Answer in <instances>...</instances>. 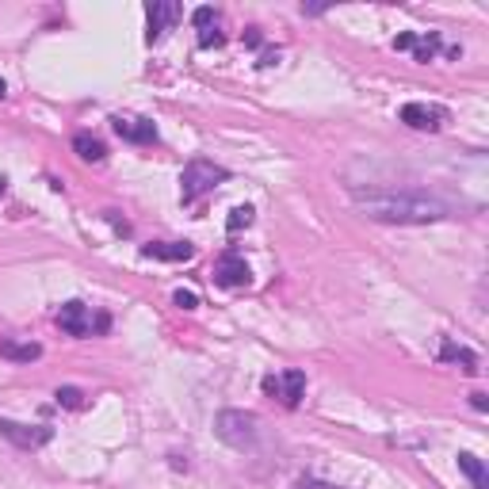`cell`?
I'll list each match as a JSON object with an SVG mask.
<instances>
[{"label": "cell", "instance_id": "cell-1", "mask_svg": "<svg viewBox=\"0 0 489 489\" xmlns=\"http://www.w3.org/2000/svg\"><path fill=\"white\" fill-rule=\"evenodd\" d=\"M356 207L367 214L371 222H394V226H425L440 222L451 214L444 199L428 191H356Z\"/></svg>", "mask_w": 489, "mask_h": 489}, {"label": "cell", "instance_id": "cell-2", "mask_svg": "<svg viewBox=\"0 0 489 489\" xmlns=\"http://www.w3.org/2000/svg\"><path fill=\"white\" fill-rule=\"evenodd\" d=\"M226 180H230V172H226L222 165L195 157V161H188L184 176H180V199H184V203H199V199H203L207 191H214L219 184H226Z\"/></svg>", "mask_w": 489, "mask_h": 489}, {"label": "cell", "instance_id": "cell-3", "mask_svg": "<svg viewBox=\"0 0 489 489\" xmlns=\"http://www.w3.org/2000/svg\"><path fill=\"white\" fill-rule=\"evenodd\" d=\"M257 425H260V421H257L252 413H245V409H222L219 421H214V432H219L222 444L245 451V447L257 444Z\"/></svg>", "mask_w": 489, "mask_h": 489}, {"label": "cell", "instance_id": "cell-4", "mask_svg": "<svg viewBox=\"0 0 489 489\" xmlns=\"http://www.w3.org/2000/svg\"><path fill=\"white\" fill-rule=\"evenodd\" d=\"M107 325H112V321H107V314H93L84 302H65L58 310V329L65 337H77V340L93 337V333H103Z\"/></svg>", "mask_w": 489, "mask_h": 489}, {"label": "cell", "instance_id": "cell-5", "mask_svg": "<svg viewBox=\"0 0 489 489\" xmlns=\"http://www.w3.org/2000/svg\"><path fill=\"white\" fill-rule=\"evenodd\" d=\"M397 119H402L409 131H444V122L451 119L447 115V107L444 103H425V100H413V103H406L402 112H397Z\"/></svg>", "mask_w": 489, "mask_h": 489}, {"label": "cell", "instance_id": "cell-6", "mask_svg": "<svg viewBox=\"0 0 489 489\" xmlns=\"http://www.w3.org/2000/svg\"><path fill=\"white\" fill-rule=\"evenodd\" d=\"M0 436L12 440L15 447H24V451H34V447H46L54 440V428H46V425H20V421L0 416Z\"/></svg>", "mask_w": 489, "mask_h": 489}, {"label": "cell", "instance_id": "cell-7", "mask_svg": "<svg viewBox=\"0 0 489 489\" xmlns=\"http://www.w3.org/2000/svg\"><path fill=\"white\" fill-rule=\"evenodd\" d=\"M214 283L226 287V291H238V287H249L252 283V271L245 264L241 252H222L219 260H214Z\"/></svg>", "mask_w": 489, "mask_h": 489}, {"label": "cell", "instance_id": "cell-8", "mask_svg": "<svg viewBox=\"0 0 489 489\" xmlns=\"http://www.w3.org/2000/svg\"><path fill=\"white\" fill-rule=\"evenodd\" d=\"M180 15H184V8H180V5H172V0H153V5L146 8V39L150 43H161V39H165V31L180 20Z\"/></svg>", "mask_w": 489, "mask_h": 489}, {"label": "cell", "instance_id": "cell-9", "mask_svg": "<svg viewBox=\"0 0 489 489\" xmlns=\"http://www.w3.org/2000/svg\"><path fill=\"white\" fill-rule=\"evenodd\" d=\"M115 134L122 142H134V146H150V142H157V126L150 119H138V115H115L112 119Z\"/></svg>", "mask_w": 489, "mask_h": 489}, {"label": "cell", "instance_id": "cell-10", "mask_svg": "<svg viewBox=\"0 0 489 489\" xmlns=\"http://www.w3.org/2000/svg\"><path fill=\"white\" fill-rule=\"evenodd\" d=\"M142 257L165 260V264H184L195 257V245L191 241H153V245H142Z\"/></svg>", "mask_w": 489, "mask_h": 489}, {"label": "cell", "instance_id": "cell-11", "mask_svg": "<svg viewBox=\"0 0 489 489\" xmlns=\"http://www.w3.org/2000/svg\"><path fill=\"white\" fill-rule=\"evenodd\" d=\"M394 50H413L416 62H432V58H436V50H440V34L436 31H432V34L406 31V34H397V39H394Z\"/></svg>", "mask_w": 489, "mask_h": 489}, {"label": "cell", "instance_id": "cell-12", "mask_svg": "<svg viewBox=\"0 0 489 489\" xmlns=\"http://www.w3.org/2000/svg\"><path fill=\"white\" fill-rule=\"evenodd\" d=\"M276 397H279L287 409H298L302 397H306V375L302 371H283L279 375V386H276Z\"/></svg>", "mask_w": 489, "mask_h": 489}, {"label": "cell", "instance_id": "cell-13", "mask_svg": "<svg viewBox=\"0 0 489 489\" xmlns=\"http://www.w3.org/2000/svg\"><path fill=\"white\" fill-rule=\"evenodd\" d=\"M440 359H444V364H459L466 375H478V356L470 348H463V344H455V340H444Z\"/></svg>", "mask_w": 489, "mask_h": 489}, {"label": "cell", "instance_id": "cell-14", "mask_svg": "<svg viewBox=\"0 0 489 489\" xmlns=\"http://www.w3.org/2000/svg\"><path fill=\"white\" fill-rule=\"evenodd\" d=\"M0 356L5 359H12V364H31V359H39L43 356V348L34 340H0Z\"/></svg>", "mask_w": 489, "mask_h": 489}, {"label": "cell", "instance_id": "cell-15", "mask_svg": "<svg viewBox=\"0 0 489 489\" xmlns=\"http://www.w3.org/2000/svg\"><path fill=\"white\" fill-rule=\"evenodd\" d=\"M73 150H77L81 161H88V165H100V161L107 157V146H103L96 134H77L73 138Z\"/></svg>", "mask_w": 489, "mask_h": 489}, {"label": "cell", "instance_id": "cell-16", "mask_svg": "<svg viewBox=\"0 0 489 489\" xmlns=\"http://www.w3.org/2000/svg\"><path fill=\"white\" fill-rule=\"evenodd\" d=\"M459 470L474 482V489H489V474H485V463L478 455H470V451H463L459 455Z\"/></svg>", "mask_w": 489, "mask_h": 489}, {"label": "cell", "instance_id": "cell-17", "mask_svg": "<svg viewBox=\"0 0 489 489\" xmlns=\"http://www.w3.org/2000/svg\"><path fill=\"white\" fill-rule=\"evenodd\" d=\"M252 214H257L252 207H233V210H230V219H226V230H230V233L249 230V226H252Z\"/></svg>", "mask_w": 489, "mask_h": 489}, {"label": "cell", "instance_id": "cell-18", "mask_svg": "<svg viewBox=\"0 0 489 489\" xmlns=\"http://www.w3.org/2000/svg\"><path fill=\"white\" fill-rule=\"evenodd\" d=\"M54 397H58V406H65V409H84V390H77V386H62Z\"/></svg>", "mask_w": 489, "mask_h": 489}, {"label": "cell", "instance_id": "cell-19", "mask_svg": "<svg viewBox=\"0 0 489 489\" xmlns=\"http://www.w3.org/2000/svg\"><path fill=\"white\" fill-rule=\"evenodd\" d=\"M191 24L199 31H210V27H219V12H214V8H195L191 12Z\"/></svg>", "mask_w": 489, "mask_h": 489}, {"label": "cell", "instance_id": "cell-20", "mask_svg": "<svg viewBox=\"0 0 489 489\" xmlns=\"http://www.w3.org/2000/svg\"><path fill=\"white\" fill-rule=\"evenodd\" d=\"M199 46H203V50H210V46H222V31H219V27L199 31Z\"/></svg>", "mask_w": 489, "mask_h": 489}, {"label": "cell", "instance_id": "cell-21", "mask_svg": "<svg viewBox=\"0 0 489 489\" xmlns=\"http://www.w3.org/2000/svg\"><path fill=\"white\" fill-rule=\"evenodd\" d=\"M172 302L180 306V310H195V306H199V295H195V291H176Z\"/></svg>", "mask_w": 489, "mask_h": 489}, {"label": "cell", "instance_id": "cell-22", "mask_svg": "<svg viewBox=\"0 0 489 489\" xmlns=\"http://www.w3.org/2000/svg\"><path fill=\"white\" fill-rule=\"evenodd\" d=\"M295 489H344V485H333V482H318V478H302Z\"/></svg>", "mask_w": 489, "mask_h": 489}, {"label": "cell", "instance_id": "cell-23", "mask_svg": "<svg viewBox=\"0 0 489 489\" xmlns=\"http://www.w3.org/2000/svg\"><path fill=\"white\" fill-rule=\"evenodd\" d=\"M470 406H474L478 413H485V406H489V402H485V394H470Z\"/></svg>", "mask_w": 489, "mask_h": 489}, {"label": "cell", "instance_id": "cell-24", "mask_svg": "<svg viewBox=\"0 0 489 489\" xmlns=\"http://www.w3.org/2000/svg\"><path fill=\"white\" fill-rule=\"evenodd\" d=\"M8 96V84H5V77H0V100H5Z\"/></svg>", "mask_w": 489, "mask_h": 489}]
</instances>
